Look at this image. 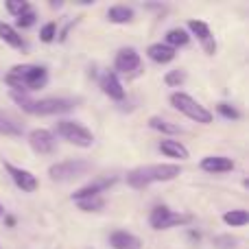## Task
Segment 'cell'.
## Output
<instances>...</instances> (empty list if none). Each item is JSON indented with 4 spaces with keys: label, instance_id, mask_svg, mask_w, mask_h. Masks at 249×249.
Returning <instances> with one entry per match:
<instances>
[{
    "label": "cell",
    "instance_id": "7",
    "mask_svg": "<svg viewBox=\"0 0 249 249\" xmlns=\"http://www.w3.org/2000/svg\"><path fill=\"white\" fill-rule=\"evenodd\" d=\"M92 171V164L88 160H64L53 166H48V177L53 181H72L88 175Z\"/></svg>",
    "mask_w": 249,
    "mask_h": 249
},
{
    "label": "cell",
    "instance_id": "31",
    "mask_svg": "<svg viewBox=\"0 0 249 249\" xmlns=\"http://www.w3.org/2000/svg\"><path fill=\"white\" fill-rule=\"evenodd\" d=\"M4 221H7L9 228H13V225H16V219H13V216H4Z\"/></svg>",
    "mask_w": 249,
    "mask_h": 249
},
{
    "label": "cell",
    "instance_id": "15",
    "mask_svg": "<svg viewBox=\"0 0 249 249\" xmlns=\"http://www.w3.org/2000/svg\"><path fill=\"white\" fill-rule=\"evenodd\" d=\"M109 247L112 249H142V241L136 234L127 230H116L109 234Z\"/></svg>",
    "mask_w": 249,
    "mask_h": 249
},
{
    "label": "cell",
    "instance_id": "2",
    "mask_svg": "<svg viewBox=\"0 0 249 249\" xmlns=\"http://www.w3.org/2000/svg\"><path fill=\"white\" fill-rule=\"evenodd\" d=\"M11 99L20 105L22 112L31 116H59L77 107L79 99H66V96H48V99H31L26 94H13Z\"/></svg>",
    "mask_w": 249,
    "mask_h": 249
},
{
    "label": "cell",
    "instance_id": "30",
    "mask_svg": "<svg viewBox=\"0 0 249 249\" xmlns=\"http://www.w3.org/2000/svg\"><path fill=\"white\" fill-rule=\"evenodd\" d=\"M35 22H37V13L31 9V11L22 13V16L18 18V20H16V26H18V29H31ZM18 29H16V31H18Z\"/></svg>",
    "mask_w": 249,
    "mask_h": 249
},
{
    "label": "cell",
    "instance_id": "23",
    "mask_svg": "<svg viewBox=\"0 0 249 249\" xmlns=\"http://www.w3.org/2000/svg\"><path fill=\"white\" fill-rule=\"evenodd\" d=\"M223 223L230 228H243L249 223V212L247 210H228L223 214Z\"/></svg>",
    "mask_w": 249,
    "mask_h": 249
},
{
    "label": "cell",
    "instance_id": "25",
    "mask_svg": "<svg viewBox=\"0 0 249 249\" xmlns=\"http://www.w3.org/2000/svg\"><path fill=\"white\" fill-rule=\"evenodd\" d=\"M77 208L81 212H99L105 208V199L103 197H92V199H81V201H74Z\"/></svg>",
    "mask_w": 249,
    "mask_h": 249
},
{
    "label": "cell",
    "instance_id": "33",
    "mask_svg": "<svg viewBox=\"0 0 249 249\" xmlns=\"http://www.w3.org/2000/svg\"><path fill=\"white\" fill-rule=\"evenodd\" d=\"M4 216V208H2V203H0V219Z\"/></svg>",
    "mask_w": 249,
    "mask_h": 249
},
{
    "label": "cell",
    "instance_id": "34",
    "mask_svg": "<svg viewBox=\"0 0 249 249\" xmlns=\"http://www.w3.org/2000/svg\"><path fill=\"white\" fill-rule=\"evenodd\" d=\"M0 249H2V245H0Z\"/></svg>",
    "mask_w": 249,
    "mask_h": 249
},
{
    "label": "cell",
    "instance_id": "26",
    "mask_svg": "<svg viewBox=\"0 0 249 249\" xmlns=\"http://www.w3.org/2000/svg\"><path fill=\"white\" fill-rule=\"evenodd\" d=\"M238 238L232 236V234H219V236L212 238V245L214 249H236L238 247Z\"/></svg>",
    "mask_w": 249,
    "mask_h": 249
},
{
    "label": "cell",
    "instance_id": "18",
    "mask_svg": "<svg viewBox=\"0 0 249 249\" xmlns=\"http://www.w3.org/2000/svg\"><path fill=\"white\" fill-rule=\"evenodd\" d=\"M0 39L16 51H26V42L22 39V35L16 31V26L7 24V22H0Z\"/></svg>",
    "mask_w": 249,
    "mask_h": 249
},
{
    "label": "cell",
    "instance_id": "4",
    "mask_svg": "<svg viewBox=\"0 0 249 249\" xmlns=\"http://www.w3.org/2000/svg\"><path fill=\"white\" fill-rule=\"evenodd\" d=\"M55 133L66 140L68 144H74L79 149H90L94 144V133L88 127H83L81 123L70 121V118H61V121L55 123Z\"/></svg>",
    "mask_w": 249,
    "mask_h": 249
},
{
    "label": "cell",
    "instance_id": "1",
    "mask_svg": "<svg viewBox=\"0 0 249 249\" xmlns=\"http://www.w3.org/2000/svg\"><path fill=\"white\" fill-rule=\"evenodd\" d=\"M181 175L179 164H146V166L131 168L124 177L129 188L133 190H144L151 184H160V181H173Z\"/></svg>",
    "mask_w": 249,
    "mask_h": 249
},
{
    "label": "cell",
    "instance_id": "3",
    "mask_svg": "<svg viewBox=\"0 0 249 249\" xmlns=\"http://www.w3.org/2000/svg\"><path fill=\"white\" fill-rule=\"evenodd\" d=\"M168 103H171L173 109H177L179 114H184L186 118H190L193 123H199V124H210L214 121V116H212V112L206 107V105H201L197 99H193L190 94H186V92H173L171 96H168Z\"/></svg>",
    "mask_w": 249,
    "mask_h": 249
},
{
    "label": "cell",
    "instance_id": "21",
    "mask_svg": "<svg viewBox=\"0 0 249 249\" xmlns=\"http://www.w3.org/2000/svg\"><path fill=\"white\" fill-rule=\"evenodd\" d=\"M24 133V127L16 121L13 116H9L7 112H0V136L7 138H20Z\"/></svg>",
    "mask_w": 249,
    "mask_h": 249
},
{
    "label": "cell",
    "instance_id": "28",
    "mask_svg": "<svg viewBox=\"0 0 249 249\" xmlns=\"http://www.w3.org/2000/svg\"><path fill=\"white\" fill-rule=\"evenodd\" d=\"M57 22H46V24L39 29V42H44V44H51V42H55L57 39Z\"/></svg>",
    "mask_w": 249,
    "mask_h": 249
},
{
    "label": "cell",
    "instance_id": "27",
    "mask_svg": "<svg viewBox=\"0 0 249 249\" xmlns=\"http://www.w3.org/2000/svg\"><path fill=\"white\" fill-rule=\"evenodd\" d=\"M4 9H7L11 16H16V18H20L22 13H26V11H31V2H26V0H7L4 2Z\"/></svg>",
    "mask_w": 249,
    "mask_h": 249
},
{
    "label": "cell",
    "instance_id": "19",
    "mask_svg": "<svg viewBox=\"0 0 249 249\" xmlns=\"http://www.w3.org/2000/svg\"><path fill=\"white\" fill-rule=\"evenodd\" d=\"M164 44L166 46H171L173 51H177V48H184L190 44V35L186 29H181V26H173V29L166 31V35H164Z\"/></svg>",
    "mask_w": 249,
    "mask_h": 249
},
{
    "label": "cell",
    "instance_id": "10",
    "mask_svg": "<svg viewBox=\"0 0 249 249\" xmlns=\"http://www.w3.org/2000/svg\"><path fill=\"white\" fill-rule=\"evenodd\" d=\"M140 64H142L140 53H138L133 46H124V48H121V51L116 53V57H114V70L112 72L131 74L133 70L140 68Z\"/></svg>",
    "mask_w": 249,
    "mask_h": 249
},
{
    "label": "cell",
    "instance_id": "32",
    "mask_svg": "<svg viewBox=\"0 0 249 249\" xmlns=\"http://www.w3.org/2000/svg\"><path fill=\"white\" fill-rule=\"evenodd\" d=\"M190 238H195V241H199V238H201V236H199V232H190Z\"/></svg>",
    "mask_w": 249,
    "mask_h": 249
},
{
    "label": "cell",
    "instance_id": "16",
    "mask_svg": "<svg viewBox=\"0 0 249 249\" xmlns=\"http://www.w3.org/2000/svg\"><path fill=\"white\" fill-rule=\"evenodd\" d=\"M146 57H149L153 64L164 66V64H171V61L175 59L177 51H173V48L166 46L164 42H155V44H151V46L146 48Z\"/></svg>",
    "mask_w": 249,
    "mask_h": 249
},
{
    "label": "cell",
    "instance_id": "17",
    "mask_svg": "<svg viewBox=\"0 0 249 249\" xmlns=\"http://www.w3.org/2000/svg\"><path fill=\"white\" fill-rule=\"evenodd\" d=\"M160 153L166 155V158H173V160H188L190 158V151L181 144L179 140H171V138H162L158 144Z\"/></svg>",
    "mask_w": 249,
    "mask_h": 249
},
{
    "label": "cell",
    "instance_id": "24",
    "mask_svg": "<svg viewBox=\"0 0 249 249\" xmlns=\"http://www.w3.org/2000/svg\"><path fill=\"white\" fill-rule=\"evenodd\" d=\"M164 83L168 88H181L186 83V70L184 68H175V70H168L164 74Z\"/></svg>",
    "mask_w": 249,
    "mask_h": 249
},
{
    "label": "cell",
    "instance_id": "8",
    "mask_svg": "<svg viewBox=\"0 0 249 249\" xmlns=\"http://www.w3.org/2000/svg\"><path fill=\"white\" fill-rule=\"evenodd\" d=\"M2 166H4V173H7V175L11 177V181L16 184L18 190H22V193H35V190L39 188V179L31 171L16 166V164H11V162H4Z\"/></svg>",
    "mask_w": 249,
    "mask_h": 249
},
{
    "label": "cell",
    "instance_id": "9",
    "mask_svg": "<svg viewBox=\"0 0 249 249\" xmlns=\"http://www.w3.org/2000/svg\"><path fill=\"white\" fill-rule=\"evenodd\" d=\"M186 31H188L190 37H197V42L201 44V48L206 51V55H214V53H216V42H214V35H212L208 22H203V20H188V22H186Z\"/></svg>",
    "mask_w": 249,
    "mask_h": 249
},
{
    "label": "cell",
    "instance_id": "29",
    "mask_svg": "<svg viewBox=\"0 0 249 249\" xmlns=\"http://www.w3.org/2000/svg\"><path fill=\"white\" fill-rule=\"evenodd\" d=\"M216 112H219L225 121H238V118H241V112H238L234 105H230V103H219L216 105Z\"/></svg>",
    "mask_w": 249,
    "mask_h": 249
},
{
    "label": "cell",
    "instance_id": "13",
    "mask_svg": "<svg viewBox=\"0 0 249 249\" xmlns=\"http://www.w3.org/2000/svg\"><path fill=\"white\" fill-rule=\"evenodd\" d=\"M234 160L232 158H225V155H206V158L199 162V168L210 175H223V173L234 171Z\"/></svg>",
    "mask_w": 249,
    "mask_h": 249
},
{
    "label": "cell",
    "instance_id": "11",
    "mask_svg": "<svg viewBox=\"0 0 249 249\" xmlns=\"http://www.w3.org/2000/svg\"><path fill=\"white\" fill-rule=\"evenodd\" d=\"M116 184V177H99V179L90 181V184L81 186L79 190H74L70 195L72 201H81V199H92V197H101L103 193H107L112 186Z\"/></svg>",
    "mask_w": 249,
    "mask_h": 249
},
{
    "label": "cell",
    "instance_id": "12",
    "mask_svg": "<svg viewBox=\"0 0 249 249\" xmlns=\"http://www.w3.org/2000/svg\"><path fill=\"white\" fill-rule=\"evenodd\" d=\"M26 140H29V146L35 151V153L39 155H48L55 151V133L48 131V129H33V131H29V136H26Z\"/></svg>",
    "mask_w": 249,
    "mask_h": 249
},
{
    "label": "cell",
    "instance_id": "20",
    "mask_svg": "<svg viewBox=\"0 0 249 249\" xmlns=\"http://www.w3.org/2000/svg\"><path fill=\"white\" fill-rule=\"evenodd\" d=\"M136 18V11L127 4H114V7L107 9V20L112 24H129Z\"/></svg>",
    "mask_w": 249,
    "mask_h": 249
},
{
    "label": "cell",
    "instance_id": "14",
    "mask_svg": "<svg viewBox=\"0 0 249 249\" xmlns=\"http://www.w3.org/2000/svg\"><path fill=\"white\" fill-rule=\"evenodd\" d=\"M101 92L112 101H123L124 99V86H123L121 79H118L116 72L109 70V72H105L103 77H101Z\"/></svg>",
    "mask_w": 249,
    "mask_h": 249
},
{
    "label": "cell",
    "instance_id": "5",
    "mask_svg": "<svg viewBox=\"0 0 249 249\" xmlns=\"http://www.w3.org/2000/svg\"><path fill=\"white\" fill-rule=\"evenodd\" d=\"M9 72L16 79H20V83L26 88L29 94L35 90H42L48 83V68L46 66H39V64H18V66H13Z\"/></svg>",
    "mask_w": 249,
    "mask_h": 249
},
{
    "label": "cell",
    "instance_id": "22",
    "mask_svg": "<svg viewBox=\"0 0 249 249\" xmlns=\"http://www.w3.org/2000/svg\"><path fill=\"white\" fill-rule=\"evenodd\" d=\"M149 127L153 129V131H160L162 136H177V133H181L179 124H173V123L164 121V118H160V116H151L149 118Z\"/></svg>",
    "mask_w": 249,
    "mask_h": 249
},
{
    "label": "cell",
    "instance_id": "6",
    "mask_svg": "<svg viewBox=\"0 0 249 249\" xmlns=\"http://www.w3.org/2000/svg\"><path fill=\"white\" fill-rule=\"evenodd\" d=\"M193 223V214H184V212H175L168 206H155L149 214V225L158 232L171 228H184V225Z\"/></svg>",
    "mask_w": 249,
    "mask_h": 249
}]
</instances>
